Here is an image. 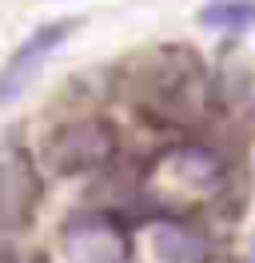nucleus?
I'll list each match as a JSON object with an SVG mask.
<instances>
[{
  "mask_svg": "<svg viewBox=\"0 0 255 263\" xmlns=\"http://www.w3.org/2000/svg\"><path fill=\"white\" fill-rule=\"evenodd\" d=\"M148 187L159 203H188V199H211L227 187V160L211 144L179 140L152 164Z\"/></svg>",
  "mask_w": 255,
  "mask_h": 263,
  "instance_id": "nucleus-2",
  "label": "nucleus"
},
{
  "mask_svg": "<svg viewBox=\"0 0 255 263\" xmlns=\"http://www.w3.org/2000/svg\"><path fill=\"white\" fill-rule=\"evenodd\" d=\"M0 263H20L16 259V247L8 243V239H0Z\"/></svg>",
  "mask_w": 255,
  "mask_h": 263,
  "instance_id": "nucleus-9",
  "label": "nucleus"
},
{
  "mask_svg": "<svg viewBox=\"0 0 255 263\" xmlns=\"http://www.w3.org/2000/svg\"><path fill=\"white\" fill-rule=\"evenodd\" d=\"M243 263H255V231H251V239H247V255H243Z\"/></svg>",
  "mask_w": 255,
  "mask_h": 263,
  "instance_id": "nucleus-10",
  "label": "nucleus"
},
{
  "mask_svg": "<svg viewBox=\"0 0 255 263\" xmlns=\"http://www.w3.org/2000/svg\"><path fill=\"white\" fill-rule=\"evenodd\" d=\"M32 263H44V259H32Z\"/></svg>",
  "mask_w": 255,
  "mask_h": 263,
  "instance_id": "nucleus-11",
  "label": "nucleus"
},
{
  "mask_svg": "<svg viewBox=\"0 0 255 263\" xmlns=\"http://www.w3.org/2000/svg\"><path fill=\"white\" fill-rule=\"evenodd\" d=\"M199 24L211 32H255V0H207Z\"/></svg>",
  "mask_w": 255,
  "mask_h": 263,
  "instance_id": "nucleus-8",
  "label": "nucleus"
},
{
  "mask_svg": "<svg viewBox=\"0 0 255 263\" xmlns=\"http://www.w3.org/2000/svg\"><path fill=\"white\" fill-rule=\"evenodd\" d=\"M76 28H80L76 16H60V20H48L40 28H32V32L16 44L12 56L0 68V108L12 104V100L36 80V72L48 64V56H56V52L64 48V40L76 32Z\"/></svg>",
  "mask_w": 255,
  "mask_h": 263,
  "instance_id": "nucleus-6",
  "label": "nucleus"
},
{
  "mask_svg": "<svg viewBox=\"0 0 255 263\" xmlns=\"http://www.w3.org/2000/svg\"><path fill=\"white\" fill-rule=\"evenodd\" d=\"M44 199V176L24 144H0V239L32 228Z\"/></svg>",
  "mask_w": 255,
  "mask_h": 263,
  "instance_id": "nucleus-5",
  "label": "nucleus"
},
{
  "mask_svg": "<svg viewBox=\"0 0 255 263\" xmlns=\"http://www.w3.org/2000/svg\"><path fill=\"white\" fill-rule=\"evenodd\" d=\"M128 104L156 128L195 132L211 112V68L188 44L143 52L124 76Z\"/></svg>",
  "mask_w": 255,
  "mask_h": 263,
  "instance_id": "nucleus-1",
  "label": "nucleus"
},
{
  "mask_svg": "<svg viewBox=\"0 0 255 263\" xmlns=\"http://www.w3.org/2000/svg\"><path fill=\"white\" fill-rule=\"evenodd\" d=\"M120 152V128L108 116H72L44 136L40 144V167L52 176H88L108 167Z\"/></svg>",
  "mask_w": 255,
  "mask_h": 263,
  "instance_id": "nucleus-3",
  "label": "nucleus"
},
{
  "mask_svg": "<svg viewBox=\"0 0 255 263\" xmlns=\"http://www.w3.org/2000/svg\"><path fill=\"white\" fill-rule=\"evenodd\" d=\"M148 247L156 263H207L211 239L188 215H159L148 228Z\"/></svg>",
  "mask_w": 255,
  "mask_h": 263,
  "instance_id": "nucleus-7",
  "label": "nucleus"
},
{
  "mask_svg": "<svg viewBox=\"0 0 255 263\" xmlns=\"http://www.w3.org/2000/svg\"><path fill=\"white\" fill-rule=\"evenodd\" d=\"M60 251L68 263H132L136 239L120 215L104 212V208H84L64 219Z\"/></svg>",
  "mask_w": 255,
  "mask_h": 263,
  "instance_id": "nucleus-4",
  "label": "nucleus"
}]
</instances>
